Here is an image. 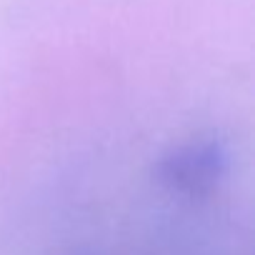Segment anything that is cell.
Listing matches in <instances>:
<instances>
[{
	"label": "cell",
	"instance_id": "cell-1",
	"mask_svg": "<svg viewBox=\"0 0 255 255\" xmlns=\"http://www.w3.org/2000/svg\"><path fill=\"white\" fill-rule=\"evenodd\" d=\"M230 173V148L218 133H195L158 155L153 178L180 198H205Z\"/></svg>",
	"mask_w": 255,
	"mask_h": 255
}]
</instances>
